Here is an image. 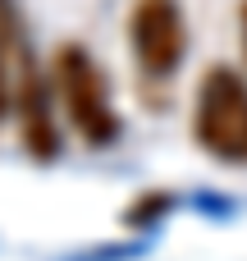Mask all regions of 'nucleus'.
<instances>
[{
  "label": "nucleus",
  "instance_id": "nucleus-1",
  "mask_svg": "<svg viewBox=\"0 0 247 261\" xmlns=\"http://www.w3.org/2000/svg\"><path fill=\"white\" fill-rule=\"evenodd\" d=\"M55 96L64 106V119L69 128L87 142V147H110L119 138V115H115V101H110V87H105V73L101 64L92 60L87 46L78 41H64L55 50Z\"/></svg>",
  "mask_w": 247,
  "mask_h": 261
},
{
  "label": "nucleus",
  "instance_id": "nucleus-2",
  "mask_svg": "<svg viewBox=\"0 0 247 261\" xmlns=\"http://www.w3.org/2000/svg\"><path fill=\"white\" fill-rule=\"evenodd\" d=\"M193 138L206 156L247 165V78L229 64H211L193 101Z\"/></svg>",
  "mask_w": 247,
  "mask_h": 261
},
{
  "label": "nucleus",
  "instance_id": "nucleus-3",
  "mask_svg": "<svg viewBox=\"0 0 247 261\" xmlns=\"http://www.w3.org/2000/svg\"><path fill=\"white\" fill-rule=\"evenodd\" d=\"M128 46L147 78H174L188 55V18L179 0H133L128 9Z\"/></svg>",
  "mask_w": 247,
  "mask_h": 261
},
{
  "label": "nucleus",
  "instance_id": "nucleus-4",
  "mask_svg": "<svg viewBox=\"0 0 247 261\" xmlns=\"http://www.w3.org/2000/svg\"><path fill=\"white\" fill-rule=\"evenodd\" d=\"M14 110H18V124H23V147L37 161H50L60 151V133H55V119H50V83L37 69V55L32 50H23V64H18Z\"/></svg>",
  "mask_w": 247,
  "mask_h": 261
},
{
  "label": "nucleus",
  "instance_id": "nucleus-5",
  "mask_svg": "<svg viewBox=\"0 0 247 261\" xmlns=\"http://www.w3.org/2000/svg\"><path fill=\"white\" fill-rule=\"evenodd\" d=\"M23 28L14 0H0V119L14 110V87H18V64H23Z\"/></svg>",
  "mask_w": 247,
  "mask_h": 261
},
{
  "label": "nucleus",
  "instance_id": "nucleus-6",
  "mask_svg": "<svg viewBox=\"0 0 247 261\" xmlns=\"http://www.w3.org/2000/svg\"><path fill=\"white\" fill-rule=\"evenodd\" d=\"M238 28H243V55H247V0H243V9H238Z\"/></svg>",
  "mask_w": 247,
  "mask_h": 261
}]
</instances>
